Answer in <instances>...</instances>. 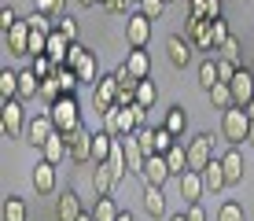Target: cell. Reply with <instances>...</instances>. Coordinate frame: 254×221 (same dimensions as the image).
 Here are the masks:
<instances>
[{"label": "cell", "mask_w": 254, "mask_h": 221, "mask_svg": "<svg viewBox=\"0 0 254 221\" xmlns=\"http://www.w3.org/2000/svg\"><path fill=\"white\" fill-rule=\"evenodd\" d=\"M77 4H81V7H96L100 0H77Z\"/></svg>", "instance_id": "55"}, {"label": "cell", "mask_w": 254, "mask_h": 221, "mask_svg": "<svg viewBox=\"0 0 254 221\" xmlns=\"http://www.w3.org/2000/svg\"><path fill=\"white\" fill-rule=\"evenodd\" d=\"M70 162H92V129L77 126L70 133Z\"/></svg>", "instance_id": "11"}, {"label": "cell", "mask_w": 254, "mask_h": 221, "mask_svg": "<svg viewBox=\"0 0 254 221\" xmlns=\"http://www.w3.org/2000/svg\"><path fill=\"white\" fill-rule=\"evenodd\" d=\"M247 114H251V122H254V100H251V103H247Z\"/></svg>", "instance_id": "59"}, {"label": "cell", "mask_w": 254, "mask_h": 221, "mask_svg": "<svg viewBox=\"0 0 254 221\" xmlns=\"http://www.w3.org/2000/svg\"><path fill=\"white\" fill-rule=\"evenodd\" d=\"M70 44H74V41H66L59 30H52V33H48V56L56 59V67H66V52H70Z\"/></svg>", "instance_id": "26"}, {"label": "cell", "mask_w": 254, "mask_h": 221, "mask_svg": "<svg viewBox=\"0 0 254 221\" xmlns=\"http://www.w3.org/2000/svg\"><path fill=\"white\" fill-rule=\"evenodd\" d=\"M203 184H206V192H225L229 188V181H225V166H221V158H214V162L203 170Z\"/></svg>", "instance_id": "22"}, {"label": "cell", "mask_w": 254, "mask_h": 221, "mask_svg": "<svg viewBox=\"0 0 254 221\" xmlns=\"http://www.w3.org/2000/svg\"><path fill=\"white\" fill-rule=\"evenodd\" d=\"M206 96H210V103H214L217 111H229V107H236V100H232V88H229V85H214Z\"/></svg>", "instance_id": "35"}, {"label": "cell", "mask_w": 254, "mask_h": 221, "mask_svg": "<svg viewBox=\"0 0 254 221\" xmlns=\"http://www.w3.org/2000/svg\"><path fill=\"white\" fill-rule=\"evenodd\" d=\"M115 77H118V85H140L136 77H133V74H129V70H126V63H122V67L115 70Z\"/></svg>", "instance_id": "50"}, {"label": "cell", "mask_w": 254, "mask_h": 221, "mask_svg": "<svg viewBox=\"0 0 254 221\" xmlns=\"http://www.w3.org/2000/svg\"><path fill=\"white\" fill-rule=\"evenodd\" d=\"M100 4H103V7H107V0H100Z\"/></svg>", "instance_id": "60"}, {"label": "cell", "mask_w": 254, "mask_h": 221, "mask_svg": "<svg viewBox=\"0 0 254 221\" xmlns=\"http://www.w3.org/2000/svg\"><path fill=\"white\" fill-rule=\"evenodd\" d=\"M177 192H181V199H185V207L199 203V196L206 192V184H203V173H195V170L181 173V177H177Z\"/></svg>", "instance_id": "14"}, {"label": "cell", "mask_w": 254, "mask_h": 221, "mask_svg": "<svg viewBox=\"0 0 254 221\" xmlns=\"http://www.w3.org/2000/svg\"><path fill=\"white\" fill-rule=\"evenodd\" d=\"M30 67H33V74H37L41 81L56 74V59H52V56H33V63H30Z\"/></svg>", "instance_id": "41"}, {"label": "cell", "mask_w": 254, "mask_h": 221, "mask_svg": "<svg viewBox=\"0 0 254 221\" xmlns=\"http://www.w3.org/2000/svg\"><path fill=\"white\" fill-rule=\"evenodd\" d=\"M166 162H170V173L173 177L188 173V144H185V140H177V144L166 151Z\"/></svg>", "instance_id": "23"}, {"label": "cell", "mask_w": 254, "mask_h": 221, "mask_svg": "<svg viewBox=\"0 0 254 221\" xmlns=\"http://www.w3.org/2000/svg\"><path fill=\"white\" fill-rule=\"evenodd\" d=\"M4 114H0V133L7 137H26V114H22V103L19 100H7L4 107H0Z\"/></svg>", "instance_id": "6"}, {"label": "cell", "mask_w": 254, "mask_h": 221, "mask_svg": "<svg viewBox=\"0 0 254 221\" xmlns=\"http://www.w3.org/2000/svg\"><path fill=\"white\" fill-rule=\"evenodd\" d=\"M206 19H221V0H206Z\"/></svg>", "instance_id": "53"}, {"label": "cell", "mask_w": 254, "mask_h": 221, "mask_svg": "<svg viewBox=\"0 0 254 221\" xmlns=\"http://www.w3.org/2000/svg\"><path fill=\"white\" fill-rule=\"evenodd\" d=\"M185 214H188V221H206V210L199 207V203H191V207H185Z\"/></svg>", "instance_id": "51"}, {"label": "cell", "mask_w": 254, "mask_h": 221, "mask_svg": "<svg viewBox=\"0 0 254 221\" xmlns=\"http://www.w3.org/2000/svg\"><path fill=\"white\" fill-rule=\"evenodd\" d=\"M56 81H59V88H63V96H74L77 92V70L74 67H56Z\"/></svg>", "instance_id": "33"}, {"label": "cell", "mask_w": 254, "mask_h": 221, "mask_svg": "<svg viewBox=\"0 0 254 221\" xmlns=\"http://www.w3.org/2000/svg\"><path fill=\"white\" fill-rule=\"evenodd\" d=\"M33 96H41V77L33 74V67L19 70V100H33Z\"/></svg>", "instance_id": "27"}, {"label": "cell", "mask_w": 254, "mask_h": 221, "mask_svg": "<svg viewBox=\"0 0 254 221\" xmlns=\"http://www.w3.org/2000/svg\"><path fill=\"white\" fill-rule=\"evenodd\" d=\"M247 144L254 147V122H251V133H247Z\"/></svg>", "instance_id": "58"}, {"label": "cell", "mask_w": 254, "mask_h": 221, "mask_svg": "<svg viewBox=\"0 0 254 221\" xmlns=\"http://www.w3.org/2000/svg\"><path fill=\"white\" fill-rule=\"evenodd\" d=\"M77 221H96V218H92V210H85V214H81V218H77Z\"/></svg>", "instance_id": "57"}, {"label": "cell", "mask_w": 254, "mask_h": 221, "mask_svg": "<svg viewBox=\"0 0 254 221\" xmlns=\"http://www.w3.org/2000/svg\"><path fill=\"white\" fill-rule=\"evenodd\" d=\"M247 133H251V114H247V107L221 111V137L229 140V147H240L243 140H247Z\"/></svg>", "instance_id": "2"}, {"label": "cell", "mask_w": 254, "mask_h": 221, "mask_svg": "<svg viewBox=\"0 0 254 221\" xmlns=\"http://www.w3.org/2000/svg\"><path fill=\"white\" fill-rule=\"evenodd\" d=\"M118 221H133V214H129V210H122V214H118Z\"/></svg>", "instance_id": "56"}, {"label": "cell", "mask_w": 254, "mask_h": 221, "mask_svg": "<svg viewBox=\"0 0 254 221\" xmlns=\"http://www.w3.org/2000/svg\"><path fill=\"white\" fill-rule=\"evenodd\" d=\"M81 214H85V207H81V199H77V192L66 188L63 196L56 199V221H77Z\"/></svg>", "instance_id": "15"}, {"label": "cell", "mask_w": 254, "mask_h": 221, "mask_svg": "<svg viewBox=\"0 0 254 221\" xmlns=\"http://www.w3.org/2000/svg\"><path fill=\"white\" fill-rule=\"evenodd\" d=\"M129 4H133V0H107V11H115V15H126V11H129Z\"/></svg>", "instance_id": "52"}, {"label": "cell", "mask_w": 254, "mask_h": 221, "mask_svg": "<svg viewBox=\"0 0 254 221\" xmlns=\"http://www.w3.org/2000/svg\"><path fill=\"white\" fill-rule=\"evenodd\" d=\"M251 70H254V67H251Z\"/></svg>", "instance_id": "63"}, {"label": "cell", "mask_w": 254, "mask_h": 221, "mask_svg": "<svg viewBox=\"0 0 254 221\" xmlns=\"http://www.w3.org/2000/svg\"><path fill=\"white\" fill-rule=\"evenodd\" d=\"M229 88H232V100H236V107H247V103L254 100V70L240 67V70H236V77L229 81Z\"/></svg>", "instance_id": "10"}, {"label": "cell", "mask_w": 254, "mask_h": 221, "mask_svg": "<svg viewBox=\"0 0 254 221\" xmlns=\"http://www.w3.org/2000/svg\"><path fill=\"white\" fill-rule=\"evenodd\" d=\"M166 4H170V0H166Z\"/></svg>", "instance_id": "62"}, {"label": "cell", "mask_w": 254, "mask_h": 221, "mask_svg": "<svg viewBox=\"0 0 254 221\" xmlns=\"http://www.w3.org/2000/svg\"><path fill=\"white\" fill-rule=\"evenodd\" d=\"M56 30L63 33L66 41H77V22L70 19V15H63V19H56Z\"/></svg>", "instance_id": "47"}, {"label": "cell", "mask_w": 254, "mask_h": 221, "mask_svg": "<svg viewBox=\"0 0 254 221\" xmlns=\"http://www.w3.org/2000/svg\"><path fill=\"white\" fill-rule=\"evenodd\" d=\"M126 41H129V48H147V41H151V19L144 11L126 15Z\"/></svg>", "instance_id": "7"}, {"label": "cell", "mask_w": 254, "mask_h": 221, "mask_svg": "<svg viewBox=\"0 0 254 221\" xmlns=\"http://www.w3.org/2000/svg\"><path fill=\"white\" fill-rule=\"evenodd\" d=\"M26 22H30V30H37V33H52V30H56V26H52V19H48L45 11H33Z\"/></svg>", "instance_id": "45"}, {"label": "cell", "mask_w": 254, "mask_h": 221, "mask_svg": "<svg viewBox=\"0 0 254 221\" xmlns=\"http://www.w3.org/2000/svg\"><path fill=\"white\" fill-rule=\"evenodd\" d=\"M85 56H89V48H85L81 41H74V44H70V52H66V67H77Z\"/></svg>", "instance_id": "48"}, {"label": "cell", "mask_w": 254, "mask_h": 221, "mask_svg": "<svg viewBox=\"0 0 254 221\" xmlns=\"http://www.w3.org/2000/svg\"><path fill=\"white\" fill-rule=\"evenodd\" d=\"M140 177H144V184H159V188H162V184L173 177V173H170V162H166V155H151V158L144 162V173H140Z\"/></svg>", "instance_id": "17"}, {"label": "cell", "mask_w": 254, "mask_h": 221, "mask_svg": "<svg viewBox=\"0 0 254 221\" xmlns=\"http://www.w3.org/2000/svg\"><path fill=\"white\" fill-rule=\"evenodd\" d=\"M217 52H221V59H232V63L243 67V44H240V37H229Z\"/></svg>", "instance_id": "39"}, {"label": "cell", "mask_w": 254, "mask_h": 221, "mask_svg": "<svg viewBox=\"0 0 254 221\" xmlns=\"http://www.w3.org/2000/svg\"><path fill=\"white\" fill-rule=\"evenodd\" d=\"M144 126H147V107H140V103H133V107H115V111L103 114V129L115 140L129 137V133H136Z\"/></svg>", "instance_id": "1"}, {"label": "cell", "mask_w": 254, "mask_h": 221, "mask_svg": "<svg viewBox=\"0 0 254 221\" xmlns=\"http://www.w3.org/2000/svg\"><path fill=\"white\" fill-rule=\"evenodd\" d=\"M45 114H52V122H56V129L59 133H74L77 126H81V107H77V100L74 96H59L56 103H52V107L45 111Z\"/></svg>", "instance_id": "3"}, {"label": "cell", "mask_w": 254, "mask_h": 221, "mask_svg": "<svg viewBox=\"0 0 254 221\" xmlns=\"http://www.w3.org/2000/svg\"><path fill=\"white\" fill-rule=\"evenodd\" d=\"M115 177H111V170L103 162H96V170H92V192L96 196H111V188H115Z\"/></svg>", "instance_id": "31"}, {"label": "cell", "mask_w": 254, "mask_h": 221, "mask_svg": "<svg viewBox=\"0 0 254 221\" xmlns=\"http://www.w3.org/2000/svg\"><path fill=\"white\" fill-rule=\"evenodd\" d=\"M15 22H19V15H15V7H11V4H4V7H0V30L7 33V30H11V26H15Z\"/></svg>", "instance_id": "49"}, {"label": "cell", "mask_w": 254, "mask_h": 221, "mask_svg": "<svg viewBox=\"0 0 254 221\" xmlns=\"http://www.w3.org/2000/svg\"><path fill=\"white\" fill-rule=\"evenodd\" d=\"M92 107L100 111V114H107V111L118 107V77L115 74H103L100 81H96V88H92Z\"/></svg>", "instance_id": "5"}, {"label": "cell", "mask_w": 254, "mask_h": 221, "mask_svg": "<svg viewBox=\"0 0 254 221\" xmlns=\"http://www.w3.org/2000/svg\"><path fill=\"white\" fill-rule=\"evenodd\" d=\"M66 155H70V137H66V133H52V140L41 147V158L52 162V166H59Z\"/></svg>", "instance_id": "19"}, {"label": "cell", "mask_w": 254, "mask_h": 221, "mask_svg": "<svg viewBox=\"0 0 254 221\" xmlns=\"http://www.w3.org/2000/svg\"><path fill=\"white\" fill-rule=\"evenodd\" d=\"M103 166L111 170V177H115V181H122V177L129 173V162H126V147H122V140H115V151H111V158H107Z\"/></svg>", "instance_id": "29"}, {"label": "cell", "mask_w": 254, "mask_h": 221, "mask_svg": "<svg viewBox=\"0 0 254 221\" xmlns=\"http://www.w3.org/2000/svg\"><path fill=\"white\" fill-rule=\"evenodd\" d=\"M155 100H159V85L147 77V81H140L136 85V103L140 107H155Z\"/></svg>", "instance_id": "37"}, {"label": "cell", "mask_w": 254, "mask_h": 221, "mask_svg": "<svg viewBox=\"0 0 254 221\" xmlns=\"http://www.w3.org/2000/svg\"><path fill=\"white\" fill-rule=\"evenodd\" d=\"M217 81H221V77H217V59H203V63H199V85L210 92Z\"/></svg>", "instance_id": "36"}, {"label": "cell", "mask_w": 254, "mask_h": 221, "mask_svg": "<svg viewBox=\"0 0 254 221\" xmlns=\"http://www.w3.org/2000/svg\"><path fill=\"white\" fill-rule=\"evenodd\" d=\"M118 214H122V210L115 207L111 196H96V203H92V218L96 221H118Z\"/></svg>", "instance_id": "32"}, {"label": "cell", "mask_w": 254, "mask_h": 221, "mask_svg": "<svg viewBox=\"0 0 254 221\" xmlns=\"http://www.w3.org/2000/svg\"><path fill=\"white\" fill-rule=\"evenodd\" d=\"M59 96H63V88H59V81H56V74H52V77H45V81H41V100H45L48 107H52V103H56Z\"/></svg>", "instance_id": "40"}, {"label": "cell", "mask_w": 254, "mask_h": 221, "mask_svg": "<svg viewBox=\"0 0 254 221\" xmlns=\"http://www.w3.org/2000/svg\"><path fill=\"white\" fill-rule=\"evenodd\" d=\"M4 221H26V203L19 196H7L4 199Z\"/></svg>", "instance_id": "38"}, {"label": "cell", "mask_w": 254, "mask_h": 221, "mask_svg": "<svg viewBox=\"0 0 254 221\" xmlns=\"http://www.w3.org/2000/svg\"><path fill=\"white\" fill-rule=\"evenodd\" d=\"M221 166H225V181L232 184H243V173H247V166H243V151L240 147H229V151L221 155Z\"/></svg>", "instance_id": "16"}, {"label": "cell", "mask_w": 254, "mask_h": 221, "mask_svg": "<svg viewBox=\"0 0 254 221\" xmlns=\"http://www.w3.org/2000/svg\"><path fill=\"white\" fill-rule=\"evenodd\" d=\"M162 126L166 129H170L173 133V137H185V126H188V114H185V107H181V103H173V107L170 111H166V122H162Z\"/></svg>", "instance_id": "30"}, {"label": "cell", "mask_w": 254, "mask_h": 221, "mask_svg": "<svg viewBox=\"0 0 254 221\" xmlns=\"http://www.w3.org/2000/svg\"><path fill=\"white\" fill-rule=\"evenodd\" d=\"M4 44H7V52H11V56H30V22L19 19L11 30L4 33Z\"/></svg>", "instance_id": "12"}, {"label": "cell", "mask_w": 254, "mask_h": 221, "mask_svg": "<svg viewBox=\"0 0 254 221\" xmlns=\"http://www.w3.org/2000/svg\"><path fill=\"white\" fill-rule=\"evenodd\" d=\"M166 56H170V63L177 70H185L191 63V41L181 37V33H170V37H166Z\"/></svg>", "instance_id": "13"}, {"label": "cell", "mask_w": 254, "mask_h": 221, "mask_svg": "<svg viewBox=\"0 0 254 221\" xmlns=\"http://www.w3.org/2000/svg\"><path fill=\"white\" fill-rule=\"evenodd\" d=\"M63 4L66 0H37V11H45L48 19H63Z\"/></svg>", "instance_id": "44"}, {"label": "cell", "mask_w": 254, "mask_h": 221, "mask_svg": "<svg viewBox=\"0 0 254 221\" xmlns=\"http://www.w3.org/2000/svg\"><path fill=\"white\" fill-rule=\"evenodd\" d=\"M236 70H240V63H232V59H217V77H221L217 85H229L236 77Z\"/></svg>", "instance_id": "43"}, {"label": "cell", "mask_w": 254, "mask_h": 221, "mask_svg": "<svg viewBox=\"0 0 254 221\" xmlns=\"http://www.w3.org/2000/svg\"><path fill=\"white\" fill-rule=\"evenodd\" d=\"M111 151H115V137H111L107 129L92 133V162H107Z\"/></svg>", "instance_id": "25"}, {"label": "cell", "mask_w": 254, "mask_h": 221, "mask_svg": "<svg viewBox=\"0 0 254 221\" xmlns=\"http://www.w3.org/2000/svg\"><path fill=\"white\" fill-rule=\"evenodd\" d=\"M74 70H77V81H81V85H96V81L103 77V74H100V59H96V52H89V56H85Z\"/></svg>", "instance_id": "24"}, {"label": "cell", "mask_w": 254, "mask_h": 221, "mask_svg": "<svg viewBox=\"0 0 254 221\" xmlns=\"http://www.w3.org/2000/svg\"><path fill=\"white\" fill-rule=\"evenodd\" d=\"M185 37L191 41V48H199V52H217L214 33H210V19H199V15H191V19H188V33H185Z\"/></svg>", "instance_id": "8"}, {"label": "cell", "mask_w": 254, "mask_h": 221, "mask_svg": "<svg viewBox=\"0 0 254 221\" xmlns=\"http://www.w3.org/2000/svg\"><path fill=\"white\" fill-rule=\"evenodd\" d=\"M170 221H188V214L181 210V214H170Z\"/></svg>", "instance_id": "54"}, {"label": "cell", "mask_w": 254, "mask_h": 221, "mask_svg": "<svg viewBox=\"0 0 254 221\" xmlns=\"http://www.w3.org/2000/svg\"><path fill=\"white\" fill-rule=\"evenodd\" d=\"M52 133H59L56 122H52V114H37L33 122H26V144H33L41 151V147L52 140Z\"/></svg>", "instance_id": "9"}, {"label": "cell", "mask_w": 254, "mask_h": 221, "mask_svg": "<svg viewBox=\"0 0 254 221\" xmlns=\"http://www.w3.org/2000/svg\"><path fill=\"white\" fill-rule=\"evenodd\" d=\"M126 70L136 81H147V77H151V56H147L144 48H129L126 52Z\"/></svg>", "instance_id": "18"}, {"label": "cell", "mask_w": 254, "mask_h": 221, "mask_svg": "<svg viewBox=\"0 0 254 221\" xmlns=\"http://www.w3.org/2000/svg\"><path fill=\"white\" fill-rule=\"evenodd\" d=\"M144 214L147 218H162L166 214V196L159 184H144Z\"/></svg>", "instance_id": "21"}, {"label": "cell", "mask_w": 254, "mask_h": 221, "mask_svg": "<svg viewBox=\"0 0 254 221\" xmlns=\"http://www.w3.org/2000/svg\"><path fill=\"white\" fill-rule=\"evenodd\" d=\"M133 4H140V0H133Z\"/></svg>", "instance_id": "61"}, {"label": "cell", "mask_w": 254, "mask_h": 221, "mask_svg": "<svg viewBox=\"0 0 254 221\" xmlns=\"http://www.w3.org/2000/svg\"><path fill=\"white\" fill-rule=\"evenodd\" d=\"M217 221H247V210H243V203L225 199L221 207H217Z\"/></svg>", "instance_id": "34"}, {"label": "cell", "mask_w": 254, "mask_h": 221, "mask_svg": "<svg viewBox=\"0 0 254 221\" xmlns=\"http://www.w3.org/2000/svg\"><path fill=\"white\" fill-rule=\"evenodd\" d=\"M19 100V70H0V103Z\"/></svg>", "instance_id": "28"}, {"label": "cell", "mask_w": 254, "mask_h": 221, "mask_svg": "<svg viewBox=\"0 0 254 221\" xmlns=\"http://www.w3.org/2000/svg\"><path fill=\"white\" fill-rule=\"evenodd\" d=\"M210 162H214V137H210V133H199V137L188 140V170L203 173Z\"/></svg>", "instance_id": "4"}, {"label": "cell", "mask_w": 254, "mask_h": 221, "mask_svg": "<svg viewBox=\"0 0 254 221\" xmlns=\"http://www.w3.org/2000/svg\"><path fill=\"white\" fill-rule=\"evenodd\" d=\"M140 11H144L147 19L155 22V19H159V15L166 11V0H140Z\"/></svg>", "instance_id": "46"}, {"label": "cell", "mask_w": 254, "mask_h": 221, "mask_svg": "<svg viewBox=\"0 0 254 221\" xmlns=\"http://www.w3.org/2000/svg\"><path fill=\"white\" fill-rule=\"evenodd\" d=\"M210 33H214V44L221 48V44L232 37V33H229V19H225V15H221V19H210Z\"/></svg>", "instance_id": "42"}, {"label": "cell", "mask_w": 254, "mask_h": 221, "mask_svg": "<svg viewBox=\"0 0 254 221\" xmlns=\"http://www.w3.org/2000/svg\"><path fill=\"white\" fill-rule=\"evenodd\" d=\"M33 188H37V196H52V192H56V166L52 162H45V158H41L37 166H33Z\"/></svg>", "instance_id": "20"}]
</instances>
